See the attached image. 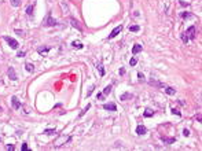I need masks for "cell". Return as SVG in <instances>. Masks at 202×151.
Listing matches in <instances>:
<instances>
[{"label":"cell","instance_id":"10","mask_svg":"<svg viewBox=\"0 0 202 151\" xmlns=\"http://www.w3.org/2000/svg\"><path fill=\"white\" fill-rule=\"evenodd\" d=\"M8 77H10L11 80H16V74H15L14 67H10V69H8Z\"/></svg>","mask_w":202,"mask_h":151},{"label":"cell","instance_id":"27","mask_svg":"<svg viewBox=\"0 0 202 151\" xmlns=\"http://www.w3.org/2000/svg\"><path fill=\"white\" fill-rule=\"evenodd\" d=\"M181 40H183L184 43H187V41H188V37H187V34H186V33L181 34Z\"/></svg>","mask_w":202,"mask_h":151},{"label":"cell","instance_id":"7","mask_svg":"<svg viewBox=\"0 0 202 151\" xmlns=\"http://www.w3.org/2000/svg\"><path fill=\"white\" fill-rule=\"evenodd\" d=\"M136 133L137 135H144V133H147V128L146 126H143V125H139L136 128Z\"/></svg>","mask_w":202,"mask_h":151},{"label":"cell","instance_id":"4","mask_svg":"<svg viewBox=\"0 0 202 151\" xmlns=\"http://www.w3.org/2000/svg\"><path fill=\"white\" fill-rule=\"evenodd\" d=\"M121 30H122V26H121V25H120V26H117V28H114L113 30H111V33L109 34V37H107V39H109V40H110V39H114V37H115L118 33H120Z\"/></svg>","mask_w":202,"mask_h":151},{"label":"cell","instance_id":"19","mask_svg":"<svg viewBox=\"0 0 202 151\" xmlns=\"http://www.w3.org/2000/svg\"><path fill=\"white\" fill-rule=\"evenodd\" d=\"M154 115V111L153 110H150V109H147V110H146V111H144V117H153Z\"/></svg>","mask_w":202,"mask_h":151},{"label":"cell","instance_id":"14","mask_svg":"<svg viewBox=\"0 0 202 151\" xmlns=\"http://www.w3.org/2000/svg\"><path fill=\"white\" fill-rule=\"evenodd\" d=\"M48 51H49V47H38L37 48L38 54H45V52H48Z\"/></svg>","mask_w":202,"mask_h":151},{"label":"cell","instance_id":"9","mask_svg":"<svg viewBox=\"0 0 202 151\" xmlns=\"http://www.w3.org/2000/svg\"><path fill=\"white\" fill-rule=\"evenodd\" d=\"M161 140H162V143L164 144H172V143H175V137H161Z\"/></svg>","mask_w":202,"mask_h":151},{"label":"cell","instance_id":"26","mask_svg":"<svg viewBox=\"0 0 202 151\" xmlns=\"http://www.w3.org/2000/svg\"><path fill=\"white\" fill-rule=\"evenodd\" d=\"M136 63H137L136 58H132L131 61H129V65H131V66H135V65H136Z\"/></svg>","mask_w":202,"mask_h":151},{"label":"cell","instance_id":"12","mask_svg":"<svg viewBox=\"0 0 202 151\" xmlns=\"http://www.w3.org/2000/svg\"><path fill=\"white\" fill-rule=\"evenodd\" d=\"M70 23H71V26H74V28H76L77 30H80V32L82 30V28L80 26V25H78V22H77L76 19H70Z\"/></svg>","mask_w":202,"mask_h":151},{"label":"cell","instance_id":"16","mask_svg":"<svg viewBox=\"0 0 202 151\" xmlns=\"http://www.w3.org/2000/svg\"><path fill=\"white\" fill-rule=\"evenodd\" d=\"M25 69H26L27 72H34V66H33V63H29V62H27L26 65H25Z\"/></svg>","mask_w":202,"mask_h":151},{"label":"cell","instance_id":"1","mask_svg":"<svg viewBox=\"0 0 202 151\" xmlns=\"http://www.w3.org/2000/svg\"><path fill=\"white\" fill-rule=\"evenodd\" d=\"M3 39H4L5 41H7V43H8V45H10V47L12 48V50H16V48L19 47V44H18V41H16V40H14L12 37H8V36H4Z\"/></svg>","mask_w":202,"mask_h":151},{"label":"cell","instance_id":"30","mask_svg":"<svg viewBox=\"0 0 202 151\" xmlns=\"http://www.w3.org/2000/svg\"><path fill=\"white\" fill-rule=\"evenodd\" d=\"M172 113H173V114H176V115H179V117L181 115L180 111H179V110H176V109H172Z\"/></svg>","mask_w":202,"mask_h":151},{"label":"cell","instance_id":"33","mask_svg":"<svg viewBox=\"0 0 202 151\" xmlns=\"http://www.w3.org/2000/svg\"><path fill=\"white\" fill-rule=\"evenodd\" d=\"M98 99H100V100H103V98H104V95L103 94H98V96H96Z\"/></svg>","mask_w":202,"mask_h":151},{"label":"cell","instance_id":"37","mask_svg":"<svg viewBox=\"0 0 202 151\" xmlns=\"http://www.w3.org/2000/svg\"><path fill=\"white\" fill-rule=\"evenodd\" d=\"M120 74H121V76H124V74H125V70H124V69H121V70H120Z\"/></svg>","mask_w":202,"mask_h":151},{"label":"cell","instance_id":"8","mask_svg":"<svg viewBox=\"0 0 202 151\" xmlns=\"http://www.w3.org/2000/svg\"><path fill=\"white\" fill-rule=\"evenodd\" d=\"M142 50H143V47L140 44H135V45H133V48H132V54H133V55H136L137 52H140Z\"/></svg>","mask_w":202,"mask_h":151},{"label":"cell","instance_id":"28","mask_svg":"<svg viewBox=\"0 0 202 151\" xmlns=\"http://www.w3.org/2000/svg\"><path fill=\"white\" fill-rule=\"evenodd\" d=\"M137 77H139V81H140V83H143V81H144V76H143L142 73H139V74H137Z\"/></svg>","mask_w":202,"mask_h":151},{"label":"cell","instance_id":"20","mask_svg":"<svg viewBox=\"0 0 202 151\" xmlns=\"http://www.w3.org/2000/svg\"><path fill=\"white\" fill-rule=\"evenodd\" d=\"M33 8H34V4H32V6H29V7L26 8V14L29 15V17H30V15L33 14Z\"/></svg>","mask_w":202,"mask_h":151},{"label":"cell","instance_id":"22","mask_svg":"<svg viewBox=\"0 0 202 151\" xmlns=\"http://www.w3.org/2000/svg\"><path fill=\"white\" fill-rule=\"evenodd\" d=\"M111 88H113L111 85H107V87H106V88L103 89V95H109L110 92H111Z\"/></svg>","mask_w":202,"mask_h":151},{"label":"cell","instance_id":"34","mask_svg":"<svg viewBox=\"0 0 202 151\" xmlns=\"http://www.w3.org/2000/svg\"><path fill=\"white\" fill-rule=\"evenodd\" d=\"M22 151H27V146H26V143H23V144H22Z\"/></svg>","mask_w":202,"mask_h":151},{"label":"cell","instance_id":"13","mask_svg":"<svg viewBox=\"0 0 202 151\" xmlns=\"http://www.w3.org/2000/svg\"><path fill=\"white\" fill-rule=\"evenodd\" d=\"M96 67H98V70H99V74L103 77L104 76V69H103V65H102V62H99L98 65H96Z\"/></svg>","mask_w":202,"mask_h":151},{"label":"cell","instance_id":"3","mask_svg":"<svg viewBox=\"0 0 202 151\" xmlns=\"http://www.w3.org/2000/svg\"><path fill=\"white\" fill-rule=\"evenodd\" d=\"M186 34H188V36H187L188 39H191V40L195 39V34H197V29H195V26H190V28L187 29Z\"/></svg>","mask_w":202,"mask_h":151},{"label":"cell","instance_id":"32","mask_svg":"<svg viewBox=\"0 0 202 151\" xmlns=\"http://www.w3.org/2000/svg\"><path fill=\"white\" fill-rule=\"evenodd\" d=\"M93 89H95V87H93V85H92V87H91V89H89V91H88V92H87V96H89V95H91V94H92V91Z\"/></svg>","mask_w":202,"mask_h":151},{"label":"cell","instance_id":"23","mask_svg":"<svg viewBox=\"0 0 202 151\" xmlns=\"http://www.w3.org/2000/svg\"><path fill=\"white\" fill-rule=\"evenodd\" d=\"M10 1H11V6L12 7H18L21 4V0H10Z\"/></svg>","mask_w":202,"mask_h":151},{"label":"cell","instance_id":"17","mask_svg":"<svg viewBox=\"0 0 202 151\" xmlns=\"http://www.w3.org/2000/svg\"><path fill=\"white\" fill-rule=\"evenodd\" d=\"M140 30V26L139 25H132V26H129V32H139Z\"/></svg>","mask_w":202,"mask_h":151},{"label":"cell","instance_id":"11","mask_svg":"<svg viewBox=\"0 0 202 151\" xmlns=\"http://www.w3.org/2000/svg\"><path fill=\"white\" fill-rule=\"evenodd\" d=\"M131 98H132V94L125 92V94H122V95L120 96V100H128V99H131Z\"/></svg>","mask_w":202,"mask_h":151},{"label":"cell","instance_id":"15","mask_svg":"<svg viewBox=\"0 0 202 151\" xmlns=\"http://www.w3.org/2000/svg\"><path fill=\"white\" fill-rule=\"evenodd\" d=\"M165 92H166L168 95H175V94H176V89L170 88V87H165Z\"/></svg>","mask_w":202,"mask_h":151},{"label":"cell","instance_id":"29","mask_svg":"<svg viewBox=\"0 0 202 151\" xmlns=\"http://www.w3.org/2000/svg\"><path fill=\"white\" fill-rule=\"evenodd\" d=\"M181 17H183V18H191L192 15H191V14H188V12H183V14H181Z\"/></svg>","mask_w":202,"mask_h":151},{"label":"cell","instance_id":"18","mask_svg":"<svg viewBox=\"0 0 202 151\" xmlns=\"http://www.w3.org/2000/svg\"><path fill=\"white\" fill-rule=\"evenodd\" d=\"M150 84H151V85H155V87H165L162 83H158V81H155V80H150Z\"/></svg>","mask_w":202,"mask_h":151},{"label":"cell","instance_id":"36","mask_svg":"<svg viewBox=\"0 0 202 151\" xmlns=\"http://www.w3.org/2000/svg\"><path fill=\"white\" fill-rule=\"evenodd\" d=\"M15 33H18V34H22V36H23V34H25V32H23V30H18V29H16V30H15Z\"/></svg>","mask_w":202,"mask_h":151},{"label":"cell","instance_id":"38","mask_svg":"<svg viewBox=\"0 0 202 151\" xmlns=\"http://www.w3.org/2000/svg\"><path fill=\"white\" fill-rule=\"evenodd\" d=\"M0 111H1V107H0Z\"/></svg>","mask_w":202,"mask_h":151},{"label":"cell","instance_id":"5","mask_svg":"<svg viewBox=\"0 0 202 151\" xmlns=\"http://www.w3.org/2000/svg\"><path fill=\"white\" fill-rule=\"evenodd\" d=\"M103 109L109 110V111H117V106L114 103H106V104H103Z\"/></svg>","mask_w":202,"mask_h":151},{"label":"cell","instance_id":"21","mask_svg":"<svg viewBox=\"0 0 202 151\" xmlns=\"http://www.w3.org/2000/svg\"><path fill=\"white\" fill-rule=\"evenodd\" d=\"M71 45H73L74 48H78V50H80V48H82V44L80 43V41H73V43H71Z\"/></svg>","mask_w":202,"mask_h":151},{"label":"cell","instance_id":"2","mask_svg":"<svg viewBox=\"0 0 202 151\" xmlns=\"http://www.w3.org/2000/svg\"><path fill=\"white\" fill-rule=\"evenodd\" d=\"M44 25H45V26H55V25H56V21L52 18L51 14H47V17L44 19Z\"/></svg>","mask_w":202,"mask_h":151},{"label":"cell","instance_id":"31","mask_svg":"<svg viewBox=\"0 0 202 151\" xmlns=\"http://www.w3.org/2000/svg\"><path fill=\"white\" fill-rule=\"evenodd\" d=\"M183 135H184L186 137H188V136H190V130H188V129H184V130H183Z\"/></svg>","mask_w":202,"mask_h":151},{"label":"cell","instance_id":"25","mask_svg":"<svg viewBox=\"0 0 202 151\" xmlns=\"http://www.w3.org/2000/svg\"><path fill=\"white\" fill-rule=\"evenodd\" d=\"M89 109H91V104H87V107H85V109H84V110H82V111L80 113V117H82V115H84V114H85V113H87L88 110H89Z\"/></svg>","mask_w":202,"mask_h":151},{"label":"cell","instance_id":"6","mask_svg":"<svg viewBox=\"0 0 202 151\" xmlns=\"http://www.w3.org/2000/svg\"><path fill=\"white\" fill-rule=\"evenodd\" d=\"M11 102H12V107H14L15 110H18V109L21 107V103H19V100H18L16 96H12V98H11Z\"/></svg>","mask_w":202,"mask_h":151},{"label":"cell","instance_id":"35","mask_svg":"<svg viewBox=\"0 0 202 151\" xmlns=\"http://www.w3.org/2000/svg\"><path fill=\"white\" fill-rule=\"evenodd\" d=\"M25 54H26L25 51H19V52H18V56H25Z\"/></svg>","mask_w":202,"mask_h":151},{"label":"cell","instance_id":"24","mask_svg":"<svg viewBox=\"0 0 202 151\" xmlns=\"http://www.w3.org/2000/svg\"><path fill=\"white\" fill-rule=\"evenodd\" d=\"M56 132H55V129H45L44 130V135H55Z\"/></svg>","mask_w":202,"mask_h":151}]
</instances>
